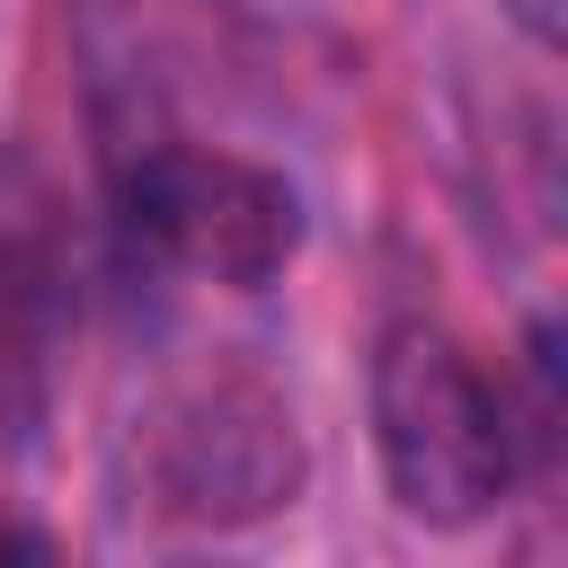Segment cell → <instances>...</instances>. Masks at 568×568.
Wrapping results in <instances>:
<instances>
[{
    "label": "cell",
    "instance_id": "1",
    "mask_svg": "<svg viewBox=\"0 0 568 568\" xmlns=\"http://www.w3.org/2000/svg\"><path fill=\"white\" fill-rule=\"evenodd\" d=\"M373 453L382 488L408 524L462 532L524 479L515 390L479 373V355L435 320H390L373 337Z\"/></svg>",
    "mask_w": 568,
    "mask_h": 568
},
{
    "label": "cell",
    "instance_id": "2",
    "mask_svg": "<svg viewBox=\"0 0 568 568\" xmlns=\"http://www.w3.org/2000/svg\"><path fill=\"white\" fill-rule=\"evenodd\" d=\"M115 204H124V240L151 266H178L231 293L275 284L302 248V195L240 151H195V142L142 151Z\"/></svg>",
    "mask_w": 568,
    "mask_h": 568
},
{
    "label": "cell",
    "instance_id": "3",
    "mask_svg": "<svg viewBox=\"0 0 568 568\" xmlns=\"http://www.w3.org/2000/svg\"><path fill=\"white\" fill-rule=\"evenodd\" d=\"M142 488L186 524H257L293 506L302 444L284 399L248 373H204L169 390L142 426Z\"/></svg>",
    "mask_w": 568,
    "mask_h": 568
},
{
    "label": "cell",
    "instance_id": "4",
    "mask_svg": "<svg viewBox=\"0 0 568 568\" xmlns=\"http://www.w3.org/2000/svg\"><path fill=\"white\" fill-rule=\"evenodd\" d=\"M506 18H515L532 44H559V36H568V0H506Z\"/></svg>",
    "mask_w": 568,
    "mask_h": 568
},
{
    "label": "cell",
    "instance_id": "5",
    "mask_svg": "<svg viewBox=\"0 0 568 568\" xmlns=\"http://www.w3.org/2000/svg\"><path fill=\"white\" fill-rule=\"evenodd\" d=\"M0 550H53L44 532H18V524H0Z\"/></svg>",
    "mask_w": 568,
    "mask_h": 568
}]
</instances>
